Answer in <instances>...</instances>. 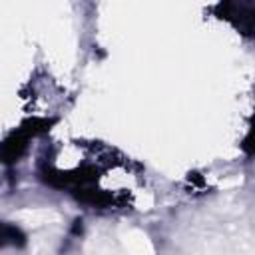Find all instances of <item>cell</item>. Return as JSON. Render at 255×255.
I'll return each instance as SVG.
<instances>
[{"mask_svg": "<svg viewBox=\"0 0 255 255\" xmlns=\"http://www.w3.org/2000/svg\"><path fill=\"white\" fill-rule=\"evenodd\" d=\"M30 133L34 135V131H30V129H20V131L12 133V135L0 145V159L6 161V163L16 161V159L24 153V149H26V141H28Z\"/></svg>", "mask_w": 255, "mask_h": 255, "instance_id": "obj_1", "label": "cell"}, {"mask_svg": "<svg viewBox=\"0 0 255 255\" xmlns=\"http://www.w3.org/2000/svg\"><path fill=\"white\" fill-rule=\"evenodd\" d=\"M6 243L24 245V235L18 227L8 225V223H0V245H6Z\"/></svg>", "mask_w": 255, "mask_h": 255, "instance_id": "obj_2", "label": "cell"}]
</instances>
